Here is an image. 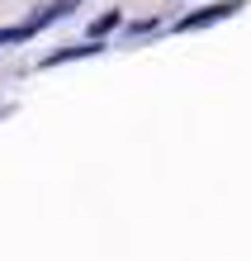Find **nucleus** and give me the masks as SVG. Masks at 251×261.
<instances>
[{
    "label": "nucleus",
    "instance_id": "1",
    "mask_svg": "<svg viewBox=\"0 0 251 261\" xmlns=\"http://www.w3.org/2000/svg\"><path fill=\"white\" fill-rule=\"evenodd\" d=\"M242 5L237 0H223V5H209V10H194V14H185V19L176 24L180 34H190V29H204V24H218V19H228V14H237Z\"/></svg>",
    "mask_w": 251,
    "mask_h": 261
},
{
    "label": "nucleus",
    "instance_id": "2",
    "mask_svg": "<svg viewBox=\"0 0 251 261\" xmlns=\"http://www.w3.org/2000/svg\"><path fill=\"white\" fill-rule=\"evenodd\" d=\"M71 5H81V0H52V5H43L34 19H29V29H34V34H38V29H48V24H52V19H62Z\"/></svg>",
    "mask_w": 251,
    "mask_h": 261
},
{
    "label": "nucleus",
    "instance_id": "3",
    "mask_svg": "<svg viewBox=\"0 0 251 261\" xmlns=\"http://www.w3.org/2000/svg\"><path fill=\"white\" fill-rule=\"evenodd\" d=\"M90 53H100L95 38H90V43H71V48H62V53H48L43 67H62V62H76V57H90Z\"/></svg>",
    "mask_w": 251,
    "mask_h": 261
},
{
    "label": "nucleus",
    "instance_id": "4",
    "mask_svg": "<svg viewBox=\"0 0 251 261\" xmlns=\"http://www.w3.org/2000/svg\"><path fill=\"white\" fill-rule=\"evenodd\" d=\"M119 24H123V14H119V10H109V14H100V19H95V24H90V38H95V43H100V38L109 34V29H119Z\"/></svg>",
    "mask_w": 251,
    "mask_h": 261
},
{
    "label": "nucleus",
    "instance_id": "5",
    "mask_svg": "<svg viewBox=\"0 0 251 261\" xmlns=\"http://www.w3.org/2000/svg\"><path fill=\"white\" fill-rule=\"evenodd\" d=\"M24 38H34V29H29V24H14V29H0V43H24Z\"/></svg>",
    "mask_w": 251,
    "mask_h": 261
}]
</instances>
